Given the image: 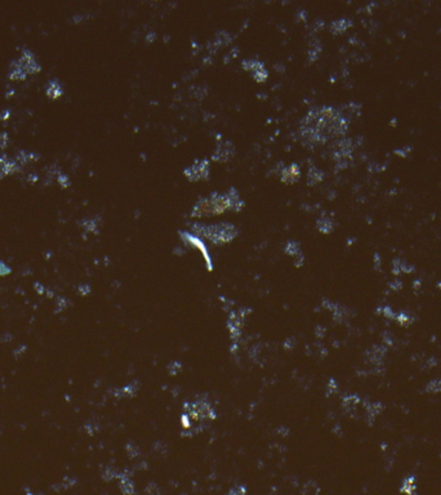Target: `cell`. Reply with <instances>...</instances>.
<instances>
[{"instance_id":"obj_1","label":"cell","mask_w":441,"mask_h":495,"mask_svg":"<svg viewBox=\"0 0 441 495\" xmlns=\"http://www.w3.org/2000/svg\"><path fill=\"white\" fill-rule=\"evenodd\" d=\"M311 116L316 120V124H314L310 129L312 140L324 141L325 138L346 131V121L331 108H324Z\"/></svg>"},{"instance_id":"obj_2","label":"cell","mask_w":441,"mask_h":495,"mask_svg":"<svg viewBox=\"0 0 441 495\" xmlns=\"http://www.w3.org/2000/svg\"><path fill=\"white\" fill-rule=\"evenodd\" d=\"M236 196H211L209 199H203L195 206L192 215L203 217L209 214H220L226 209L234 208L236 204Z\"/></svg>"},{"instance_id":"obj_3","label":"cell","mask_w":441,"mask_h":495,"mask_svg":"<svg viewBox=\"0 0 441 495\" xmlns=\"http://www.w3.org/2000/svg\"><path fill=\"white\" fill-rule=\"evenodd\" d=\"M232 226H227V227H223V226H212V227L207 228V230H203V234L205 236H208L212 240H218V241H228L232 239L234 234H232Z\"/></svg>"},{"instance_id":"obj_4","label":"cell","mask_w":441,"mask_h":495,"mask_svg":"<svg viewBox=\"0 0 441 495\" xmlns=\"http://www.w3.org/2000/svg\"><path fill=\"white\" fill-rule=\"evenodd\" d=\"M47 93H48V96H51L52 98L58 97V96L62 95L61 85L57 84V83L55 82H49L48 88H47Z\"/></svg>"},{"instance_id":"obj_5","label":"cell","mask_w":441,"mask_h":495,"mask_svg":"<svg viewBox=\"0 0 441 495\" xmlns=\"http://www.w3.org/2000/svg\"><path fill=\"white\" fill-rule=\"evenodd\" d=\"M27 495H34V494H27ZM35 495H40V494H35Z\"/></svg>"}]
</instances>
